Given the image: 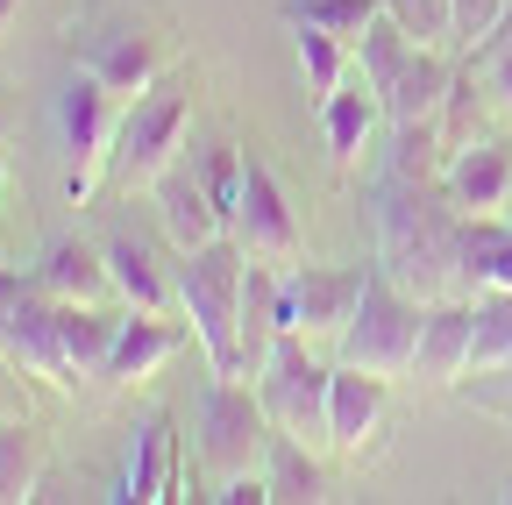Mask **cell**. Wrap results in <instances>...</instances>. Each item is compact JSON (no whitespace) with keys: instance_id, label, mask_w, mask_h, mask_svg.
Listing matches in <instances>:
<instances>
[{"instance_id":"35","label":"cell","mask_w":512,"mask_h":505,"mask_svg":"<svg viewBox=\"0 0 512 505\" xmlns=\"http://www.w3.org/2000/svg\"><path fill=\"white\" fill-rule=\"evenodd\" d=\"M29 278H36V271H8V264H0V328H8V313L22 306V292H29Z\"/></svg>"},{"instance_id":"5","label":"cell","mask_w":512,"mask_h":505,"mask_svg":"<svg viewBox=\"0 0 512 505\" xmlns=\"http://www.w3.org/2000/svg\"><path fill=\"white\" fill-rule=\"evenodd\" d=\"M79 65H86L100 86H114L121 100H136L143 86H157V79L171 72V36H164V22H150L143 8H107V15H93L86 36H79Z\"/></svg>"},{"instance_id":"12","label":"cell","mask_w":512,"mask_h":505,"mask_svg":"<svg viewBox=\"0 0 512 505\" xmlns=\"http://www.w3.org/2000/svg\"><path fill=\"white\" fill-rule=\"evenodd\" d=\"M150 207H157V228L171 235V249H200V242H214V235H228V221H221V207L207 200V185H200V171H192L185 157L150 185Z\"/></svg>"},{"instance_id":"15","label":"cell","mask_w":512,"mask_h":505,"mask_svg":"<svg viewBox=\"0 0 512 505\" xmlns=\"http://www.w3.org/2000/svg\"><path fill=\"white\" fill-rule=\"evenodd\" d=\"M178 349H185V321L128 306V321H121V335H114V356H107V377H100V385H143V377H150L157 363H171Z\"/></svg>"},{"instance_id":"27","label":"cell","mask_w":512,"mask_h":505,"mask_svg":"<svg viewBox=\"0 0 512 505\" xmlns=\"http://www.w3.org/2000/svg\"><path fill=\"white\" fill-rule=\"evenodd\" d=\"M448 136H441V114L434 121H399V150H392V178H413V185H434L448 171Z\"/></svg>"},{"instance_id":"4","label":"cell","mask_w":512,"mask_h":505,"mask_svg":"<svg viewBox=\"0 0 512 505\" xmlns=\"http://www.w3.org/2000/svg\"><path fill=\"white\" fill-rule=\"evenodd\" d=\"M420 321H427V299H413L384 264H370V285L349 313V328L335 335V363L377 370V377H406L420 356Z\"/></svg>"},{"instance_id":"29","label":"cell","mask_w":512,"mask_h":505,"mask_svg":"<svg viewBox=\"0 0 512 505\" xmlns=\"http://www.w3.org/2000/svg\"><path fill=\"white\" fill-rule=\"evenodd\" d=\"M349 43L342 36H328V29H313V22H299V79H306V93H313V107L328 100L342 79H349Z\"/></svg>"},{"instance_id":"24","label":"cell","mask_w":512,"mask_h":505,"mask_svg":"<svg viewBox=\"0 0 512 505\" xmlns=\"http://www.w3.org/2000/svg\"><path fill=\"white\" fill-rule=\"evenodd\" d=\"M107 271H114V299L121 306H136V313H171V278H164V264L150 257V242H136V235H114L107 242Z\"/></svg>"},{"instance_id":"33","label":"cell","mask_w":512,"mask_h":505,"mask_svg":"<svg viewBox=\"0 0 512 505\" xmlns=\"http://www.w3.org/2000/svg\"><path fill=\"white\" fill-rule=\"evenodd\" d=\"M505 15V0H448V36H456L463 50H477Z\"/></svg>"},{"instance_id":"10","label":"cell","mask_w":512,"mask_h":505,"mask_svg":"<svg viewBox=\"0 0 512 505\" xmlns=\"http://www.w3.org/2000/svg\"><path fill=\"white\" fill-rule=\"evenodd\" d=\"M228 235L249 249V257H264V264H292L299 242H306L285 178L271 171V157H256V150H242V207H235Z\"/></svg>"},{"instance_id":"37","label":"cell","mask_w":512,"mask_h":505,"mask_svg":"<svg viewBox=\"0 0 512 505\" xmlns=\"http://www.w3.org/2000/svg\"><path fill=\"white\" fill-rule=\"evenodd\" d=\"M491 50H512V0H505V15H498V29H491V36H484V43H477L470 57H491Z\"/></svg>"},{"instance_id":"1","label":"cell","mask_w":512,"mask_h":505,"mask_svg":"<svg viewBox=\"0 0 512 505\" xmlns=\"http://www.w3.org/2000/svg\"><path fill=\"white\" fill-rule=\"evenodd\" d=\"M456 257H463V207L434 200V185L399 178L377 207V264L392 271L413 299H441L456 285Z\"/></svg>"},{"instance_id":"30","label":"cell","mask_w":512,"mask_h":505,"mask_svg":"<svg viewBox=\"0 0 512 505\" xmlns=\"http://www.w3.org/2000/svg\"><path fill=\"white\" fill-rule=\"evenodd\" d=\"M377 8H384V0H285V22H292V29L313 22V29H328V36H342V43L356 50L363 29L377 22Z\"/></svg>"},{"instance_id":"7","label":"cell","mask_w":512,"mask_h":505,"mask_svg":"<svg viewBox=\"0 0 512 505\" xmlns=\"http://www.w3.org/2000/svg\"><path fill=\"white\" fill-rule=\"evenodd\" d=\"M328 385H335V363H320L306 349V335H278L271 363L256 370V392H264L271 427L299 434L306 449H313V441H328Z\"/></svg>"},{"instance_id":"18","label":"cell","mask_w":512,"mask_h":505,"mask_svg":"<svg viewBox=\"0 0 512 505\" xmlns=\"http://www.w3.org/2000/svg\"><path fill=\"white\" fill-rule=\"evenodd\" d=\"M43 292L50 299H79V306H100L114 299V271H107V242H79V235H64L43 249V264H36Z\"/></svg>"},{"instance_id":"32","label":"cell","mask_w":512,"mask_h":505,"mask_svg":"<svg viewBox=\"0 0 512 505\" xmlns=\"http://www.w3.org/2000/svg\"><path fill=\"white\" fill-rule=\"evenodd\" d=\"M384 15H392L413 43H441L448 36V0H384Z\"/></svg>"},{"instance_id":"19","label":"cell","mask_w":512,"mask_h":505,"mask_svg":"<svg viewBox=\"0 0 512 505\" xmlns=\"http://www.w3.org/2000/svg\"><path fill=\"white\" fill-rule=\"evenodd\" d=\"M121 498H136V505L185 498V491H178V420H171V413H150V420L136 427V456H128Z\"/></svg>"},{"instance_id":"2","label":"cell","mask_w":512,"mask_h":505,"mask_svg":"<svg viewBox=\"0 0 512 505\" xmlns=\"http://www.w3.org/2000/svg\"><path fill=\"white\" fill-rule=\"evenodd\" d=\"M192 93H200V79H192L185 65H171L157 86H143L136 100L121 107L114 121V150H107V185L114 193H150V185L178 164L185 150V129H192Z\"/></svg>"},{"instance_id":"23","label":"cell","mask_w":512,"mask_h":505,"mask_svg":"<svg viewBox=\"0 0 512 505\" xmlns=\"http://www.w3.org/2000/svg\"><path fill=\"white\" fill-rule=\"evenodd\" d=\"M43 470H50V434L29 413H8V420H0V505L36 498Z\"/></svg>"},{"instance_id":"34","label":"cell","mask_w":512,"mask_h":505,"mask_svg":"<svg viewBox=\"0 0 512 505\" xmlns=\"http://www.w3.org/2000/svg\"><path fill=\"white\" fill-rule=\"evenodd\" d=\"M477 72H484V86H491V100L512 114V50H491V57H477Z\"/></svg>"},{"instance_id":"11","label":"cell","mask_w":512,"mask_h":505,"mask_svg":"<svg viewBox=\"0 0 512 505\" xmlns=\"http://www.w3.org/2000/svg\"><path fill=\"white\" fill-rule=\"evenodd\" d=\"M121 321H128V306H114V299H100V306L57 299V356H64V385H79V377H107V356H114Z\"/></svg>"},{"instance_id":"8","label":"cell","mask_w":512,"mask_h":505,"mask_svg":"<svg viewBox=\"0 0 512 505\" xmlns=\"http://www.w3.org/2000/svg\"><path fill=\"white\" fill-rule=\"evenodd\" d=\"M121 93L100 86L86 65L72 72V86L57 93V121H64V150H72V178H64V193L72 207H86L100 185H107V150H114V121H121Z\"/></svg>"},{"instance_id":"22","label":"cell","mask_w":512,"mask_h":505,"mask_svg":"<svg viewBox=\"0 0 512 505\" xmlns=\"http://www.w3.org/2000/svg\"><path fill=\"white\" fill-rule=\"evenodd\" d=\"M235 335H242V377H256L271 363V349H278V271L264 264V257H249V271H242V321H235Z\"/></svg>"},{"instance_id":"3","label":"cell","mask_w":512,"mask_h":505,"mask_svg":"<svg viewBox=\"0 0 512 505\" xmlns=\"http://www.w3.org/2000/svg\"><path fill=\"white\" fill-rule=\"evenodd\" d=\"M242 271H249V249L235 235H214L200 249H178V306L192 335H200L214 377H242Z\"/></svg>"},{"instance_id":"25","label":"cell","mask_w":512,"mask_h":505,"mask_svg":"<svg viewBox=\"0 0 512 505\" xmlns=\"http://www.w3.org/2000/svg\"><path fill=\"white\" fill-rule=\"evenodd\" d=\"M264 484H271V498L278 505H313L320 491H328V477H320V463L306 456V441L299 434H271V449H264Z\"/></svg>"},{"instance_id":"21","label":"cell","mask_w":512,"mask_h":505,"mask_svg":"<svg viewBox=\"0 0 512 505\" xmlns=\"http://www.w3.org/2000/svg\"><path fill=\"white\" fill-rule=\"evenodd\" d=\"M448 86H456V65L441 57V43H413L406 72L392 79V93H384V114H392V129H399V121H434L441 100H448Z\"/></svg>"},{"instance_id":"16","label":"cell","mask_w":512,"mask_h":505,"mask_svg":"<svg viewBox=\"0 0 512 505\" xmlns=\"http://www.w3.org/2000/svg\"><path fill=\"white\" fill-rule=\"evenodd\" d=\"M441 193L456 200L463 214H498L505 207V193H512V150L505 143H463L456 157H448V171H441Z\"/></svg>"},{"instance_id":"26","label":"cell","mask_w":512,"mask_h":505,"mask_svg":"<svg viewBox=\"0 0 512 505\" xmlns=\"http://www.w3.org/2000/svg\"><path fill=\"white\" fill-rule=\"evenodd\" d=\"M470 370H512V285H484V292H477Z\"/></svg>"},{"instance_id":"20","label":"cell","mask_w":512,"mask_h":505,"mask_svg":"<svg viewBox=\"0 0 512 505\" xmlns=\"http://www.w3.org/2000/svg\"><path fill=\"white\" fill-rule=\"evenodd\" d=\"M377 114H384V93H377L363 72L342 79L328 100H320V136H328L335 164H363V143H370V129H377Z\"/></svg>"},{"instance_id":"40","label":"cell","mask_w":512,"mask_h":505,"mask_svg":"<svg viewBox=\"0 0 512 505\" xmlns=\"http://www.w3.org/2000/svg\"><path fill=\"white\" fill-rule=\"evenodd\" d=\"M0 185H8V164H0Z\"/></svg>"},{"instance_id":"17","label":"cell","mask_w":512,"mask_h":505,"mask_svg":"<svg viewBox=\"0 0 512 505\" xmlns=\"http://www.w3.org/2000/svg\"><path fill=\"white\" fill-rule=\"evenodd\" d=\"M384 399H392V377L335 363V385H328V441L335 449H363V434H377Z\"/></svg>"},{"instance_id":"31","label":"cell","mask_w":512,"mask_h":505,"mask_svg":"<svg viewBox=\"0 0 512 505\" xmlns=\"http://www.w3.org/2000/svg\"><path fill=\"white\" fill-rule=\"evenodd\" d=\"M200 185L221 207V221H235V207H242V143H214V157L200 164Z\"/></svg>"},{"instance_id":"9","label":"cell","mask_w":512,"mask_h":505,"mask_svg":"<svg viewBox=\"0 0 512 505\" xmlns=\"http://www.w3.org/2000/svg\"><path fill=\"white\" fill-rule=\"evenodd\" d=\"M370 285V264H292L278 271V328L285 335H342Z\"/></svg>"},{"instance_id":"14","label":"cell","mask_w":512,"mask_h":505,"mask_svg":"<svg viewBox=\"0 0 512 505\" xmlns=\"http://www.w3.org/2000/svg\"><path fill=\"white\" fill-rule=\"evenodd\" d=\"M0 356L29 377H57L64 385V356H57V299L43 292V278H29L22 306L8 313V328H0Z\"/></svg>"},{"instance_id":"39","label":"cell","mask_w":512,"mask_h":505,"mask_svg":"<svg viewBox=\"0 0 512 505\" xmlns=\"http://www.w3.org/2000/svg\"><path fill=\"white\" fill-rule=\"evenodd\" d=\"M8 129H15V121H8V107H0V143H8Z\"/></svg>"},{"instance_id":"13","label":"cell","mask_w":512,"mask_h":505,"mask_svg":"<svg viewBox=\"0 0 512 505\" xmlns=\"http://www.w3.org/2000/svg\"><path fill=\"white\" fill-rule=\"evenodd\" d=\"M470 342H477V299H427L413 370L427 377V385H456V377L470 370Z\"/></svg>"},{"instance_id":"6","label":"cell","mask_w":512,"mask_h":505,"mask_svg":"<svg viewBox=\"0 0 512 505\" xmlns=\"http://www.w3.org/2000/svg\"><path fill=\"white\" fill-rule=\"evenodd\" d=\"M271 413L264 392H249V377H214L200 392V463L214 477H242V470H264L271 449Z\"/></svg>"},{"instance_id":"28","label":"cell","mask_w":512,"mask_h":505,"mask_svg":"<svg viewBox=\"0 0 512 505\" xmlns=\"http://www.w3.org/2000/svg\"><path fill=\"white\" fill-rule=\"evenodd\" d=\"M406 57H413V36L377 8V22H370V29H363V43H356V72H363L377 93H392V79L406 72Z\"/></svg>"},{"instance_id":"36","label":"cell","mask_w":512,"mask_h":505,"mask_svg":"<svg viewBox=\"0 0 512 505\" xmlns=\"http://www.w3.org/2000/svg\"><path fill=\"white\" fill-rule=\"evenodd\" d=\"M8 413H29V406H22V385H15V363L0 356V420H8Z\"/></svg>"},{"instance_id":"38","label":"cell","mask_w":512,"mask_h":505,"mask_svg":"<svg viewBox=\"0 0 512 505\" xmlns=\"http://www.w3.org/2000/svg\"><path fill=\"white\" fill-rule=\"evenodd\" d=\"M15 15H22V0H0V36L15 29Z\"/></svg>"}]
</instances>
